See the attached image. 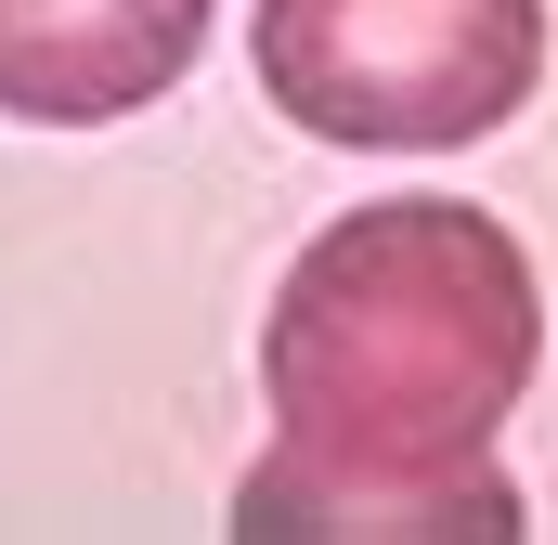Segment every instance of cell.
I'll return each mask as SVG.
<instances>
[{
  "instance_id": "obj_1",
  "label": "cell",
  "mask_w": 558,
  "mask_h": 545,
  "mask_svg": "<svg viewBox=\"0 0 558 545\" xmlns=\"http://www.w3.org/2000/svg\"><path fill=\"white\" fill-rule=\"evenodd\" d=\"M533 351H546V286L494 208L390 195L325 221L260 312L274 455L234 481V533H533L520 481L494 468Z\"/></svg>"
},
{
  "instance_id": "obj_2",
  "label": "cell",
  "mask_w": 558,
  "mask_h": 545,
  "mask_svg": "<svg viewBox=\"0 0 558 545\" xmlns=\"http://www.w3.org/2000/svg\"><path fill=\"white\" fill-rule=\"evenodd\" d=\"M247 65L286 131L441 156L533 105L546 0H260Z\"/></svg>"
},
{
  "instance_id": "obj_3",
  "label": "cell",
  "mask_w": 558,
  "mask_h": 545,
  "mask_svg": "<svg viewBox=\"0 0 558 545\" xmlns=\"http://www.w3.org/2000/svg\"><path fill=\"white\" fill-rule=\"evenodd\" d=\"M208 52V0H0V118L118 131Z\"/></svg>"
}]
</instances>
